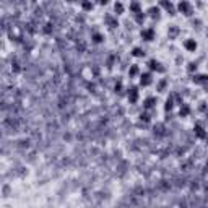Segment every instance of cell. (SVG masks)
I'll list each match as a JSON object with an SVG mask.
<instances>
[{"label": "cell", "instance_id": "cell-1", "mask_svg": "<svg viewBox=\"0 0 208 208\" xmlns=\"http://www.w3.org/2000/svg\"><path fill=\"white\" fill-rule=\"evenodd\" d=\"M177 10L186 16H192L194 15V5L190 2H179L177 3Z\"/></svg>", "mask_w": 208, "mask_h": 208}, {"label": "cell", "instance_id": "cell-2", "mask_svg": "<svg viewBox=\"0 0 208 208\" xmlns=\"http://www.w3.org/2000/svg\"><path fill=\"white\" fill-rule=\"evenodd\" d=\"M148 68H150L151 72H158V73H164V72H166V68L161 65L159 60H156V59L148 60Z\"/></svg>", "mask_w": 208, "mask_h": 208}, {"label": "cell", "instance_id": "cell-3", "mask_svg": "<svg viewBox=\"0 0 208 208\" xmlns=\"http://www.w3.org/2000/svg\"><path fill=\"white\" fill-rule=\"evenodd\" d=\"M140 36L143 38V41H148V42H151L153 39H154V30H153V28H146V30H142Z\"/></svg>", "mask_w": 208, "mask_h": 208}, {"label": "cell", "instance_id": "cell-4", "mask_svg": "<svg viewBox=\"0 0 208 208\" xmlns=\"http://www.w3.org/2000/svg\"><path fill=\"white\" fill-rule=\"evenodd\" d=\"M151 83H153V75L150 73V72L140 75V85H142V86H150Z\"/></svg>", "mask_w": 208, "mask_h": 208}, {"label": "cell", "instance_id": "cell-5", "mask_svg": "<svg viewBox=\"0 0 208 208\" xmlns=\"http://www.w3.org/2000/svg\"><path fill=\"white\" fill-rule=\"evenodd\" d=\"M192 82H194L195 85H205V83H208V75H206V73H198V75H194Z\"/></svg>", "mask_w": 208, "mask_h": 208}, {"label": "cell", "instance_id": "cell-6", "mask_svg": "<svg viewBox=\"0 0 208 208\" xmlns=\"http://www.w3.org/2000/svg\"><path fill=\"white\" fill-rule=\"evenodd\" d=\"M148 16L150 18H153V20H159L161 18V8L159 7H150V10H148Z\"/></svg>", "mask_w": 208, "mask_h": 208}, {"label": "cell", "instance_id": "cell-7", "mask_svg": "<svg viewBox=\"0 0 208 208\" xmlns=\"http://www.w3.org/2000/svg\"><path fill=\"white\" fill-rule=\"evenodd\" d=\"M104 21H106V25H107L109 28H112V30L119 26L117 18H115V16H112V15H106V16H104Z\"/></svg>", "mask_w": 208, "mask_h": 208}, {"label": "cell", "instance_id": "cell-8", "mask_svg": "<svg viewBox=\"0 0 208 208\" xmlns=\"http://www.w3.org/2000/svg\"><path fill=\"white\" fill-rule=\"evenodd\" d=\"M184 47H186L189 52H195L197 50V41L192 39V38H189L187 41H184Z\"/></svg>", "mask_w": 208, "mask_h": 208}, {"label": "cell", "instance_id": "cell-9", "mask_svg": "<svg viewBox=\"0 0 208 208\" xmlns=\"http://www.w3.org/2000/svg\"><path fill=\"white\" fill-rule=\"evenodd\" d=\"M159 7H163L169 15H176V8H174V3L172 2H161Z\"/></svg>", "mask_w": 208, "mask_h": 208}, {"label": "cell", "instance_id": "cell-10", "mask_svg": "<svg viewBox=\"0 0 208 208\" xmlns=\"http://www.w3.org/2000/svg\"><path fill=\"white\" fill-rule=\"evenodd\" d=\"M156 106V98L154 96H150L143 101V109H153Z\"/></svg>", "mask_w": 208, "mask_h": 208}, {"label": "cell", "instance_id": "cell-11", "mask_svg": "<svg viewBox=\"0 0 208 208\" xmlns=\"http://www.w3.org/2000/svg\"><path fill=\"white\" fill-rule=\"evenodd\" d=\"M179 33H181V30H179V26H177V25H171V26H169V30H167V34H169V38H171V39H176Z\"/></svg>", "mask_w": 208, "mask_h": 208}, {"label": "cell", "instance_id": "cell-12", "mask_svg": "<svg viewBox=\"0 0 208 208\" xmlns=\"http://www.w3.org/2000/svg\"><path fill=\"white\" fill-rule=\"evenodd\" d=\"M129 8H130V13H134V15H137V13H140V11H143V10H142V5L138 3V2H132V3L129 5Z\"/></svg>", "mask_w": 208, "mask_h": 208}, {"label": "cell", "instance_id": "cell-13", "mask_svg": "<svg viewBox=\"0 0 208 208\" xmlns=\"http://www.w3.org/2000/svg\"><path fill=\"white\" fill-rule=\"evenodd\" d=\"M138 99V88H132L130 93H129V101L130 102H137Z\"/></svg>", "mask_w": 208, "mask_h": 208}, {"label": "cell", "instance_id": "cell-14", "mask_svg": "<svg viewBox=\"0 0 208 208\" xmlns=\"http://www.w3.org/2000/svg\"><path fill=\"white\" fill-rule=\"evenodd\" d=\"M195 134H197L198 138H206V132L203 130V127H202L200 124L195 125Z\"/></svg>", "mask_w": 208, "mask_h": 208}, {"label": "cell", "instance_id": "cell-15", "mask_svg": "<svg viewBox=\"0 0 208 208\" xmlns=\"http://www.w3.org/2000/svg\"><path fill=\"white\" fill-rule=\"evenodd\" d=\"M134 20L138 23V25H143V21L146 20V13H143V11H140V13L134 15Z\"/></svg>", "mask_w": 208, "mask_h": 208}, {"label": "cell", "instance_id": "cell-16", "mask_svg": "<svg viewBox=\"0 0 208 208\" xmlns=\"http://www.w3.org/2000/svg\"><path fill=\"white\" fill-rule=\"evenodd\" d=\"M189 114H190V107L187 106V104H181V111H179V115H181V117H187Z\"/></svg>", "mask_w": 208, "mask_h": 208}, {"label": "cell", "instance_id": "cell-17", "mask_svg": "<svg viewBox=\"0 0 208 208\" xmlns=\"http://www.w3.org/2000/svg\"><path fill=\"white\" fill-rule=\"evenodd\" d=\"M132 55L140 59V57H145V50H143L142 47H134V49H132Z\"/></svg>", "mask_w": 208, "mask_h": 208}, {"label": "cell", "instance_id": "cell-18", "mask_svg": "<svg viewBox=\"0 0 208 208\" xmlns=\"http://www.w3.org/2000/svg\"><path fill=\"white\" fill-rule=\"evenodd\" d=\"M172 107H174V96H169V98L166 99V106H164V109H166V112H169Z\"/></svg>", "mask_w": 208, "mask_h": 208}, {"label": "cell", "instance_id": "cell-19", "mask_svg": "<svg viewBox=\"0 0 208 208\" xmlns=\"http://www.w3.org/2000/svg\"><path fill=\"white\" fill-rule=\"evenodd\" d=\"M138 73H140V68H138V65H137V63H135V65H132V67L129 68V75H130V78L137 77Z\"/></svg>", "mask_w": 208, "mask_h": 208}, {"label": "cell", "instance_id": "cell-20", "mask_svg": "<svg viewBox=\"0 0 208 208\" xmlns=\"http://www.w3.org/2000/svg\"><path fill=\"white\" fill-rule=\"evenodd\" d=\"M91 39H93V42H94V44H101V42L104 41V36H102L101 33H94Z\"/></svg>", "mask_w": 208, "mask_h": 208}, {"label": "cell", "instance_id": "cell-21", "mask_svg": "<svg viewBox=\"0 0 208 208\" xmlns=\"http://www.w3.org/2000/svg\"><path fill=\"white\" fill-rule=\"evenodd\" d=\"M114 10H115V13H117V15H122V13H124V3L115 2V3H114Z\"/></svg>", "mask_w": 208, "mask_h": 208}, {"label": "cell", "instance_id": "cell-22", "mask_svg": "<svg viewBox=\"0 0 208 208\" xmlns=\"http://www.w3.org/2000/svg\"><path fill=\"white\" fill-rule=\"evenodd\" d=\"M197 68H198L197 62H190L189 65H187V72L189 73H194V72H197Z\"/></svg>", "mask_w": 208, "mask_h": 208}, {"label": "cell", "instance_id": "cell-23", "mask_svg": "<svg viewBox=\"0 0 208 208\" xmlns=\"http://www.w3.org/2000/svg\"><path fill=\"white\" fill-rule=\"evenodd\" d=\"M93 7H94V5H93V3H88V2H86V3H82V8L86 10V11H88V10H93Z\"/></svg>", "mask_w": 208, "mask_h": 208}, {"label": "cell", "instance_id": "cell-24", "mask_svg": "<svg viewBox=\"0 0 208 208\" xmlns=\"http://www.w3.org/2000/svg\"><path fill=\"white\" fill-rule=\"evenodd\" d=\"M164 86H166V80H163V82L159 83V86H158V90L159 91H164Z\"/></svg>", "mask_w": 208, "mask_h": 208}, {"label": "cell", "instance_id": "cell-25", "mask_svg": "<svg viewBox=\"0 0 208 208\" xmlns=\"http://www.w3.org/2000/svg\"><path fill=\"white\" fill-rule=\"evenodd\" d=\"M140 117H142V120H145V122H148V120H150V115H148L146 112H145V114H142Z\"/></svg>", "mask_w": 208, "mask_h": 208}, {"label": "cell", "instance_id": "cell-26", "mask_svg": "<svg viewBox=\"0 0 208 208\" xmlns=\"http://www.w3.org/2000/svg\"><path fill=\"white\" fill-rule=\"evenodd\" d=\"M206 140H208V137H206Z\"/></svg>", "mask_w": 208, "mask_h": 208}, {"label": "cell", "instance_id": "cell-27", "mask_svg": "<svg viewBox=\"0 0 208 208\" xmlns=\"http://www.w3.org/2000/svg\"><path fill=\"white\" fill-rule=\"evenodd\" d=\"M206 67H208V63H206Z\"/></svg>", "mask_w": 208, "mask_h": 208}]
</instances>
